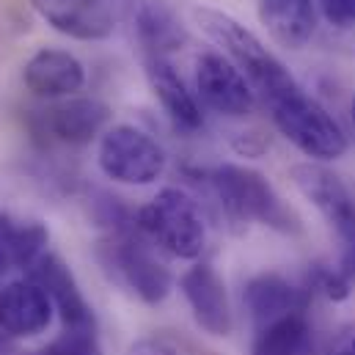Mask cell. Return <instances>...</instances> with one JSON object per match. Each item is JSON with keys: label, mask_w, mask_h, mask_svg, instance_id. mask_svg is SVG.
<instances>
[{"label": "cell", "mask_w": 355, "mask_h": 355, "mask_svg": "<svg viewBox=\"0 0 355 355\" xmlns=\"http://www.w3.org/2000/svg\"><path fill=\"white\" fill-rule=\"evenodd\" d=\"M179 289L193 311V320L209 336H229L234 331V314L223 278L212 265H193L182 278Z\"/></svg>", "instance_id": "cell-9"}, {"label": "cell", "mask_w": 355, "mask_h": 355, "mask_svg": "<svg viewBox=\"0 0 355 355\" xmlns=\"http://www.w3.org/2000/svg\"><path fill=\"white\" fill-rule=\"evenodd\" d=\"M278 132L311 160H339L347 152V135L339 121L300 86L267 102Z\"/></svg>", "instance_id": "cell-3"}, {"label": "cell", "mask_w": 355, "mask_h": 355, "mask_svg": "<svg viewBox=\"0 0 355 355\" xmlns=\"http://www.w3.org/2000/svg\"><path fill=\"white\" fill-rule=\"evenodd\" d=\"M22 80L33 96L64 99L86 86V67L67 50H39L28 58Z\"/></svg>", "instance_id": "cell-15"}, {"label": "cell", "mask_w": 355, "mask_h": 355, "mask_svg": "<svg viewBox=\"0 0 355 355\" xmlns=\"http://www.w3.org/2000/svg\"><path fill=\"white\" fill-rule=\"evenodd\" d=\"M47 25L78 42H102L113 33L116 19L107 0H31Z\"/></svg>", "instance_id": "cell-11"}, {"label": "cell", "mask_w": 355, "mask_h": 355, "mask_svg": "<svg viewBox=\"0 0 355 355\" xmlns=\"http://www.w3.org/2000/svg\"><path fill=\"white\" fill-rule=\"evenodd\" d=\"M146 78L155 96L160 99L166 116L182 132H196L204 127V113L193 91H187L179 72L166 58H146Z\"/></svg>", "instance_id": "cell-17"}, {"label": "cell", "mask_w": 355, "mask_h": 355, "mask_svg": "<svg viewBox=\"0 0 355 355\" xmlns=\"http://www.w3.org/2000/svg\"><path fill=\"white\" fill-rule=\"evenodd\" d=\"M350 113H353V124H355V96H353V105H350Z\"/></svg>", "instance_id": "cell-28"}, {"label": "cell", "mask_w": 355, "mask_h": 355, "mask_svg": "<svg viewBox=\"0 0 355 355\" xmlns=\"http://www.w3.org/2000/svg\"><path fill=\"white\" fill-rule=\"evenodd\" d=\"M303 284L311 289V295L314 292H322L331 300H347L350 297V278L339 267L314 265L309 270V275H306Z\"/></svg>", "instance_id": "cell-22"}, {"label": "cell", "mask_w": 355, "mask_h": 355, "mask_svg": "<svg viewBox=\"0 0 355 355\" xmlns=\"http://www.w3.org/2000/svg\"><path fill=\"white\" fill-rule=\"evenodd\" d=\"M28 272L50 295L64 328H94V309L83 297L72 270L61 262V257L47 251L28 267Z\"/></svg>", "instance_id": "cell-13"}, {"label": "cell", "mask_w": 355, "mask_h": 355, "mask_svg": "<svg viewBox=\"0 0 355 355\" xmlns=\"http://www.w3.org/2000/svg\"><path fill=\"white\" fill-rule=\"evenodd\" d=\"M155 243L135 226L110 232L99 243V262L110 275H116L138 300L146 306H160L174 286L171 270L155 254Z\"/></svg>", "instance_id": "cell-4"}, {"label": "cell", "mask_w": 355, "mask_h": 355, "mask_svg": "<svg viewBox=\"0 0 355 355\" xmlns=\"http://www.w3.org/2000/svg\"><path fill=\"white\" fill-rule=\"evenodd\" d=\"M11 267V262H8V257H6V251L0 248V278H3V272Z\"/></svg>", "instance_id": "cell-27"}, {"label": "cell", "mask_w": 355, "mask_h": 355, "mask_svg": "<svg viewBox=\"0 0 355 355\" xmlns=\"http://www.w3.org/2000/svg\"><path fill=\"white\" fill-rule=\"evenodd\" d=\"M204 184L229 223H262L281 234H300L303 223L265 174L245 166H218L204 174Z\"/></svg>", "instance_id": "cell-1"}, {"label": "cell", "mask_w": 355, "mask_h": 355, "mask_svg": "<svg viewBox=\"0 0 355 355\" xmlns=\"http://www.w3.org/2000/svg\"><path fill=\"white\" fill-rule=\"evenodd\" d=\"M96 163L105 177L119 184L146 187L163 177L166 152L149 132L132 124H116L105 130L99 141Z\"/></svg>", "instance_id": "cell-7"}, {"label": "cell", "mask_w": 355, "mask_h": 355, "mask_svg": "<svg viewBox=\"0 0 355 355\" xmlns=\"http://www.w3.org/2000/svg\"><path fill=\"white\" fill-rule=\"evenodd\" d=\"M135 220L160 251L177 259H198L207 245L201 207L182 187H163L146 207L135 212Z\"/></svg>", "instance_id": "cell-5"}, {"label": "cell", "mask_w": 355, "mask_h": 355, "mask_svg": "<svg viewBox=\"0 0 355 355\" xmlns=\"http://www.w3.org/2000/svg\"><path fill=\"white\" fill-rule=\"evenodd\" d=\"M130 19L146 58H166L187 42L179 14L166 0H130Z\"/></svg>", "instance_id": "cell-16"}, {"label": "cell", "mask_w": 355, "mask_h": 355, "mask_svg": "<svg viewBox=\"0 0 355 355\" xmlns=\"http://www.w3.org/2000/svg\"><path fill=\"white\" fill-rule=\"evenodd\" d=\"M320 11L331 28L355 33V0H320Z\"/></svg>", "instance_id": "cell-23"}, {"label": "cell", "mask_w": 355, "mask_h": 355, "mask_svg": "<svg viewBox=\"0 0 355 355\" xmlns=\"http://www.w3.org/2000/svg\"><path fill=\"white\" fill-rule=\"evenodd\" d=\"M196 91L209 110L226 119H245L257 107V94L248 78L215 50L196 58Z\"/></svg>", "instance_id": "cell-8"}, {"label": "cell", "mask_w": 355, "mask_h": 355, "mask_svg": "<svg viewBox=\"0 0 355 355\" xmlns=\"http://www.w3.org/2000/svg\"><path fill=\"white\" fill-rule=\"evenodd\" d=\"M42 355H102L94 328H64L58 339H53Z\"/></svg>", "instance_id": "cell-21"}, {"label": "cell", "mask_w": 355, "mask_h": 355, "mask_svg": "<svg viewBox=\"0 0 355 355\" xmlns=\"http://www.w3.org/2000/svg\"><path fill=\"white\" fill-rule=\"evenodd\" d=\"M53 300L33 278L8 281L0 289V334L11 339H31L50 328Z\"/></svg>", "instance_id": "cell-10"}, {"label": "cell", "mask_w": 355, "mask_h": 355, "mask_svg": "<svg viewBox=\"0 0 355 355\" xmlns=\"http://www.w3.org/2000/svg\"><path fill=\"white\" fill-rule=\"evenodd\" d=\"M130 355H177L168 345H163V342H155V339H146V342H138Z\"/></svg>", "instance_id": "cell-26"}, {"label": "cell", "mask_w": 355, "mask_h": 355, "mask_svg": "<svg viewBox=\"0 0 355 355\" xmlns=\"http://www.w3.org/2000/svg\"><path fill=\"white\" fill-rule=\"evenodd\" d=\"M325 355H355V322L342 325L331 336V342L325 347Z\"/></svg>", "instance_id": "cell-24"}, {"label": "cell", "mask_w": 355, "mask_h": 355, "mask_svg": "<svg viewBox=\"0 0 355 355\" xmlns=\"http://www.w3.org/2000/svg\"><path fill=\"white\" fill-rule=\"evenodd\" d=\"M289 177L295 187L320 209V215L336 234L342 248L339 270L347 278H355V196L350 187L342 182V177H336L320 163H297L292 166Z\"/></svg>", "instance_id": "cell-6"}, {"label": "cell", "mask_w": 355, "mask_h": 355, "mask_svg": "<svg viewBox=\"0 0 355 355\" xmlns=\"http://www.w3.org/2000/svg\"><path fill=\"white\" fill-rule=\"evenodd\" d=\"M47 243L50 232L44 223L0 215V248L6 251L11 267H31L42 254H47Z\"/></svg>", "instance_id": "cell-20"}, {"label": "cell", "mask_w": 355, "mask_h": 355, "mask_svg": "<svg viewBox=\"0 0 355 355\" xmlns=\"http://www.w3.org/2000/svg\"><path fill=\"white\" fill-rule=\"evenodd\" d=\"M110 105L94 96H75L67 102L53 105L44 110L42 124L44 130L69 146H86L96 135H105V127L110 124Z\"/></svg>", "instance_id": "cell-14"}, {"label": "cell", "mask_w": 355, "mask_h": 355, "mask_svg": "<svg viewBox=\"0 0 355 355\" xmlns=\"http://www.w3.org/2000/svg\"><path fill=\"white\" fill-rule=\"evenodd\" d=\"M232 146H234V152L243 155V157H259L267 149V141L259 132H240Z\"/></svg>", "instance_id": "cell-25"}, {"label": "cell", "mask_w": 355, "mask_h": 355, "mask_svg": "<svg viewBox=\"0 0 355 355\" xmlns=\"http://www.w3.org/2000/svg\"><path fill=\"white\" fill-rule=\"evenodd\" d=\"M251 355H314V331L306 311L286 314L257 328Z\"/></svg>", "instance_id": "cell-19"}, {"label": "cell", "mask_w": 355, "mask_h": 355, "mask_svg": "<svg viewBox=\"0 0 355 355\" xmlns=\"http://www.w3.org/2000/svg\"><path fill=\"white\" fill-rule=\"evenodd\" d=\"M193 17H196L198 28L229 53L232 64L248 78L254 94H259L265 105L297 86L295 78L289 75V69L265 47V42L257 33H251L243 22H237L232 14L198 6V8H193Z\"/></svg>", "instance_id": "cell-2"}, {"label": "cell", "mask_w": 355, "mask_h": 355, "mask_svg": "<svg viewBox=\"0 0 355 355\" xmlns=\"http://www.w3.org/2000/svg\"><path fill=\"white\" fill-rule=\"evenodd\" d=\"M259 19L284 50H300L317 31L314 0H259Z\"/></svg>", "instance_id": "cell-18"}, {"label": "cell", "mask_w": 355, "mask_h": 355, "mask_svg": "<svg viewBox=\"0 0 355 355\" xmlns=\"http://www.w3.org/2000/svg\"><path fill=\"white\" fill-rule=\"evenodd\" d=\"M311 289L306 284H295L281 272H259L243 286V303L257 328L286 314H300L309 309Z\"/></svg>", "instance_id": "cell-12"}]
</instances>
